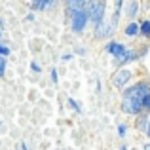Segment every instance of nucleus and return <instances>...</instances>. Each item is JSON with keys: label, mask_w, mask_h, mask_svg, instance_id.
Wrapping results in <instances>:
<instances>
[{"label": "nucleus", "mask_w": 150, "mask_h": 150, "mask_svg": "<svg viewBox=\"0 0 150 150\" xmlns=\"http://www.w3.org/2000/svg\"><path fill=\"white\" fill-rule=\"evenodd\" d=\"M150 93V82L141 80L129 88L122 89V112L127 116H139L143 114V99Z\"/></svg>", "instance_id": "f257e3e1"}, {"label": "nucleus", "mask_w": 150, "mask_h": 150, "mask_svg": "<svg viewBox=\"0 0 150 150\" xmlns=\"http://www.w3.org/2000/svg\"><path fill=\"white\" fill-rule=\"evenodd\" d=\"M86 11L89 15V21L93 25L101 23L105 19V13H106V2L105 0H89V4L86 6Z\"/></svg>", "instance_id": "f03ea898"}, {"label": "nucleus", "mask_w": 150, "mask_h": 150, "mask_svg": "<svg viewBox=\"0 0 150 150\" xmlns=\"http://www.w3.org/2000/svg\"><path fill=\"white\" fill-rule=\"evenodd\" d=\"M69 19H70V30H72L74 34H82V33H84V29L88 27V23H89V15H88V11H86V10L74 11Z\"/></svg>", "instance_id": "7ed1b4c3"}, {"label": "nucleus", "mask_w": 150, "mask_h": 150, "mask_svg": "<svg viewBox=\"0 0 150 150\" xmlns=\"http://www.w3.org/2000/svg\"><path fill=\"white\" fill-rule=\"evenodd\" d=\"M131 76H133V72H131L129 69H120V70H116V72L112 74V78H110V82H112V88H116V89L125 88V84L131 80Z\"/></svg>", "instance_id": "20e7f679"}, {"label": "nucleus", "mask_w": 150, "mask_h": 150, "mask_svg": "<svg viewBox=\"0 0 150 150\" xmlns=\"http://www.w3.org/2000/svg\"><path fill=\"white\" fill-rule=\"evenodd\" d=\"M114 34L112 27H110V21H106V19H103L101 23H97L95 25V30H93V36L97 38V40H106V38H110Z\"/></svg>", "instance_id": "39448f33"}, {"label": "nucleus", "mask_w": 150, "mask_h": 150, "mask_svg": "<svg viewBox=\"0 0 150 150\" xmlns=\"http://www.w3.org/2000/svg\"><path fill=\"white\" fill-rule=\"evenodd\" d=\"M127 50H129V48H127L125 44H122V42H116V40H108V42H106V46H105V51L112 55L114 61H116V59H120Z\"/></svg>", "instance_id": "423d86ee"}, {"label": "nucleus", "mask_w": 150, "mask_h": 150, "mask_svg": "<svg viewBox=\"0 0 150 150\" xmlns=\"http://www.w3.org/2000/svg\"><path fill=\"white\" fill-rule=\"evenodd\" d=\"M89 4V0H65V15L70 17L74 11L86 10V6Z\"/></svg>", "instance_id": "0eeeda50"}, {"label": "nucleus", "mask_w": 150, "mask_h": 150, "mask_svg": "<svg viewBox=\"0 0 150 150\" xmlns=\"http://www.w3.org/2000/svg\"><path fill=\"white\" fill-rule=\"evenodd\" d=\"M137 59H139V53H137L135 50H127V51H125V53L122 55L120 59H116L114 63H116V65L122 69L124 65H127V63H131V61H137Z\"/></svg>", "instance_id": "6e6552de"}, {"label": "nucleus", "mask_w": 150, "mask_h": 150, "mask_svg": "<svg viewBox=\"0 0 150 150\" xmlns=\"http://www.w3.org/2000/svg\"><path fill=\"white\" fill-rule=\"evenodd\" d=\"M55 2H57V0H38L36 4H30V8L36 10V11H46V10H50V8H53Z\"/></svg>", "instance_id": "1a4fd4ad"}, {"label": "nucleus", "mask_w": 150, "mask_h": 150, "mask_svg": "<svg viewBox=\"0 0 150 150\" xmlns=\"http://www.w3.org/2000/svg\"><path fill=\"white\" fill-rule=\"evenodd\" d=\"M137 13H139V2L137 0H129L127 6H125V15L129 19H133V17H137Z\"/></svg>", "instance_id": "9d476101"}, {"label": "nucleus", "mask_w": 150, "mask_h": 150, "mask_svg": "<svg viewBox=\"0 0 150 150\" xmlns=\"http://www.w3.org/2000/svg\"><path fill=\"white\" fill-rule=\"evenodd\" d=\"M124 34L127 38H133V36H137L139 34V23L137 21H131V23H127V27L124 29Z\"/></svg>", "instance_id": "9b49d317"}, {"label": "nucleus", "mask_w": 150, "mask_h": 150, "mask_svg": "<svg viewBox=\"0 0 150 150\" xmlns=\"http://www.w3.org/2000/svg\"><path fill=\"white\" fill-rule=\"evenodd\" d=\"M139 34H143L144 38H150V21L146 19V21L139 23Z\"/></svg>", "instance_id": "f8f14e48"}, {"label": "nucleus", "mask_w": 150, "mask_h": 150, "mask_svg": "<svg viewBox=\"0 0 150 150\" xmlns=\"http://www.w3.org/2000/svg\"><path fill=\"white\" fill-rule=\"evenodd\" d=\"M67 105H69V108H72L76 114H82V106H80V103L74 101L72 97H69V99H67Z\"/></svg>", "instance_id": "ddd939ff"}, {"label": "nucleus", "mask_w": 150, "mask_h": 150, "mask_svg": "<svg viewBox=\"0 0 150 150\" xmlns=\"http://www.w3.org/2000/svg\"><path fill=\"white\" fill-rule=\"evenodd\" d=\"M139 129H143V131H146V125H148V118H146V114H139Z\"/></svg>", "instance_id": "4468645a"}, {"label": "nucleus", "mask_w": 150, "mask_h": 150, "mask_svg": "<svg viewBox=\"0 0 150 150\" xmlns=\"http://www.w3.org/2000/svg\"><path fill=\"white\" fill-rule=\"evenodd\" d=\"M143 112L144 114H150V93L143 99Z\"/></svg>", "instance_id": "2eb2a0df"}, {"label": "nucleus", "mask_w": 150, "mask_h": 150, "mask_svg": "<svg viewBox=\"0 0 150 150\" xmlns=\"http://www.w3.org/2000/svg\"><path fill=\"white\" fill-rule=\"evenodd\" d=\"M10 53H11V50L8 48L6 44H2V42H0V57H8Z\"/></svg>", "instance_id": "dca6fc26"}, {"label": "nucleus", "mask_w": 150, "mask_h": 150, "mask_svg": "<svg viewBox=\"0 0 150 150\" xmlns=\"http://www.w3.org/2000/svg\"><path fill=\"white\" fill-rule=\"evenodd\" d=\"M6 76V57H0V78Z\"/></svg>", "instance_id": "f3484780"}, {"label": "nucleus", "mask_w": 150, "mask_h": 150, "mask_svg": "<svg viewBox=\"0 0 150 150\" xmlns=\"http://www.w3.org/2000/svg\"><path fill=\"white\" fill-rule=\"evenodd\" d=\"M125 131H127V125H125V124L118 125V137H120V139H124V137H125Z\"/></svg>", "instance_id": "a211bd4d"}, {"label": "nucleus", "mask_w": 150, "mask_h": 150, "mask_svg": "<svg viewBox=\"0 0 150 150\" xmlns=\"http://www.w3.org/2000/svg\"><path fill=\"white\" fill-rule=\"evenodd\" d=\"M30 69H33L34 70V72H42V69H40V65H38V63H30Z\"/></svg>", "instance_id": "6ab92c4d"}, {"label": "nucleus", "mask_w": 150, "mask_h": 150, "mask_svg": "<svg viewBox=\"0 0 150 150\" xmlns=\"http://www.w3.org/2000/svg\"><path fill=\"white\" fill-rule=\"evenodd\" d=\"M63 61H65V63H69V61H72V59H74V55L72 53H65V55H63Z\"/></svg>", "instance_id": "aec40b11"}, {"label": "nucleus", "mask_w": 150, "mask_h": 150, "mask_svg": "<svg viewBox=\"0 0 150 150\" xmlns=\"http://www.w3.org/2000/svg\"><path fill=\"white\" fill-rule=\"evenodd\" d=\"M51 82L57 84V69H51Z\"/></svg>", "instance_id": "412c9836"}, {"label": "nucleus", "mask_w": 150, "mask_h": 150, "mask_svg": "<svg viewBox=\"0 0 150 150\" xmlns=\"http://www.w3.org/2000/svg\"><path fill=\"white\" fill-rule=\"evenodd\" d=\"M76 53H78V55H86V50H84V48H78Z\"/></svg>", "instance_id": "4be33fe9"}, {"label": "nucleus", "mask_w": 150, "mask_h": 150, "mask_svg": "<svg viewBox=\"0 0 150 150\" xmlns=\"http://www.w3.org/2000/svg\"><path fill=\"white\" fill-rule=\"evenodd\" d=\"M25 21H34V15H33V13H29V15L25 17Z\"/></svg>", "instance_id": "5701e85b"}, {"label": "nucleus", "mask_w": 150, "mask_h": 150, "mask_svg": "<svg viewBox=\"0 0 150 150\" xmlns=\"http://www.w3.org/2000/svg\"><path fill=\"white\" fill-rule=\"evenodd\" d=\"M144 133H146V137L150 139V120H148V125H146V131H144Z\"/></svg>", "instance_id": "b1692460"}, {"label": "nucleus", "mask_w": 150, "mask_h": 150, "mask_svg": "<svg viewBox=\"0 0 150 150\" xmlns=\"http://www.w3.org/2000/svg\"><path fill=\"white\" fill-rule=\"evenodd\" d=\"M0 30H4V19L0 17Z\"/></svg>", "instance_id": "393cba45"}, {"label": "nucleus", "mask_w": 150, "mask_h": 150, "mask_svg": "<svg viewBox=\"0 0 150 150\" xmlns=\"http://www.w3.org/2000/svg\"><path fill=\"white\" fill-rule=\"evenodd\" d=\"M143 150H150V143H146V144H144V146H143Z\"/></svg>", "instance_id": "a878e982"}, {"label": "nucleus", "mask_w": 150, "mask_h": 150, "mask_svg": "<svg viewBox=\"0 0 150 150\" xmlns=\"http://www.w3.org/2000/svg\"><path fill=\"white\" fill-rule=\"evenodd\" d=\"M21 150H29V148H27V144H25V143H21Z\"/></svg>", "instance_id": "bb28decb"}, {"label": "nucleus", "mask_w": 150, "mask_h": 150, "mask_svg": "<svg viewBox=\"0 0 150 150\" xmlns=\"http://www.w3.org/2000/svg\"><path fill=\"white\" fill-rule=\"evenodd\" d=\"M120 150H127V146H124V144H122V146H120Z\"/></svg>", "instance_id": "cd10ccee"}, {"label": "nucleus", "mask_w": 150, "mask_h": 150, "mask_svg": "<svg viewBox=\"0 0 150 150\" xmlns=\"http://www.w3.org/2000/svg\"><path fill=\"white\" fill-rule=\"evenodd\" d=\"M29 2H30V4H36V2H38V0H29Z\"/></svg>", "instance_id": "c85d7f7f"}, {"label": "nucleus", "mask_w": 150, "mask_h": 150, "mask_svg": "<svg viewBox=\"0 0 150 150\" xmlns=\"http://www.w3.org/2000/svg\"><path fill=\"white\" fill-rule=\"evenodd\" d=\"M0 42H2V30H0Z\"/></svg>", "instance_id": "c756f323"}, {"label": "nucleus", "mask_w": 150, "mask_h": 150, "mask_svg": "<svg viewBox=\"0 0 150 150\" xmlns=\"http://www.w3.org/2000/svg\"><path fill=\"white\" fill-rule=\"evenodd\" d=\"M0 125H2V122H0Z\"/></svg>", "instance_id": "7c9ffc66"}, {"label": "nucleus", "mask_w": 150, "mask_h": 150, "mask_svg": "<svg viewBox=\"0 0 150 150\" xmlns=\"http://www.w3.org/2000/svg\"><path fill=\"white\" fill-rule=\"evenodd\" d=\"M148 21H150V19H148Z\"/></svg>", "instance_id": "2f4dec72"}, {"label": "nucleus", "mask_w": 150, "mask_h": 150, "mask_svg": "<svg viewBox=\"0 0 150 150\" xmlns=\"http://www.w3.org/2000/svg\"><path fill=\"white\" fill-rule=\"evenodd\" d=\"M57 150H59V148H57Z\"/></svg>", "instance_id": "473e14b6"}]
</instances>
